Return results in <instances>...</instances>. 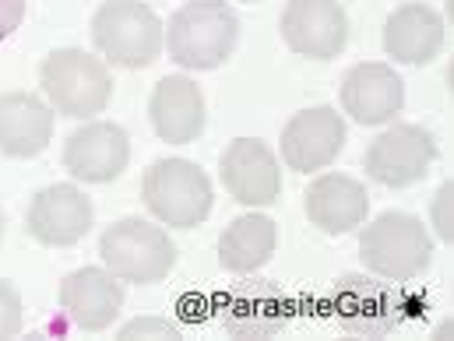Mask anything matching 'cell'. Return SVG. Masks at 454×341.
<instances>
[{
    "label": "cell",
    "mask_w": 454,
    "mask_h": 341,
    "mask_svg": "<svg viewBox=\"0 0 454 341\" xmlns=\"http://www.w3.org/2000/svg\"><path fill=\"white\" fill-rule=\"evenodd\" d=\"M130 162V137L120 123L92 120L64 144V169L85 183H110Z\"/></svg>",
    "instance_id": "7c38bea8"
},
{
    "label": "cell",
    "mask_w": 454,
    "mask_h": 341,
    "mask_svg": "<svg viewBox=\"0 0 454 341\" xmlns=\"http://www.w3.org/2000/svg\"><path fill=\"white\" fill-rule=\"evenodd\" d=\"M223 324L232 338H275L289 324V303L271 282H247L226 299Z\"/></svg>",
    "instance_id": "ffe728a7"
},
{
    "label": "cell",
    "mask_w": 454,
    "mask_h": 341,
    "mask_svg": "<svg viewBox=\"0 0 454 341\" xmlns=\"http://www.w3.org/2000/svg\"><path fill=\"white\" fill-rule=\"evenodd\" d=\"M345 148V120L332 106H310L293 113L282 127V162L296 173L332 166Z\"/></svg>",
    "instance_id": "8fae6325"
},
{
    "label": "cell",
    "mask_w": 454,
    "mask_h": 341,
    "mask_svg": "<svg viewBox=\"0 0 454 341\" xmlns=\"http://www.w3.org/2000/svg\"><path fill=\"white\" fill-rule=\"evenodd\" d=\"M25 18V0H0V43L21 25Z\"/></svg>",
    "instance_id": "d4e9b609"
},
{
    "label": "cell",
    "mask_w": 454,
    "mask_h": 341,
    "mask_svg": "<svg viewBox=\"0 0 454 341\" xmlns=\"http://www.w3.org/2000/svg\"><path fill=\"white\" fill-rule=\"evenodd\" d=\"M152 127L169 144H191L205 130V96L187 74H169L155 85L148 103Z\"/></svg>",
    "instance_id": "e0dca14e"
},
{
    "label": "cell",
    "mask_w": 454,
    "mask_h": 341,
    "mask_svg": "<svg viewBox=\"0 0 454 341\" xmlns=\"http://www.w3.org/2000/svg\"><path fill=\"white\" fill-rule=\"evenodd\" d=\"M25 324V314H21V296L11 282H0V338H14Z\"/></svg>",
    "instance_id": "7402d4cb"
},
{
    "label": "cell",
    "mask_w": 454,
    "mask_h": 341,
    "mask_svg": "<svg viewBox=\"0 0 454 341\" xmlns=\"http://www.w3.org/2000/svg\"><path fill=\"white\" fill-rule=\"evenodd\" d=\"M219 176L232 201L264 208L282 194V169L275 151L257 137H236L219 159Z\"/></svg>",
    "instance_id": "30bf717a"
},
{
    "label": "cell",
    "mask_w": 454,
    "mask_h": 341,
    "mask_svg": "<svg viewBox=\"0 0 454 341\" xmlns=\"http://www.w3.org/2000/svg\"><path fill=\"white\" fill-rule=\"evenodd\" d=\"M123 306V285L106 267H78L60 282V310L82 331H106Z\"/></svg>",
    "instance_id": "5bb4252c"
},
{
    "label": "cell",
    "mask_w": 454,
    "mask_h": 341,
    "mask_svg": "<svg viewBox=\"0 0 454 341\" xmlns=\"http://www.w3.org/2000/svg\"><path fill=\"white\" fill-rule=\"evenodd\" d=\"M278 28L286 46L310 60H335L348 43V18L339 0H289Z\"/></svg>",
    "instance_id": "9c48e42d"
},
{
    "label": "cell",
    "mask_w": 454,
    "mask_h": 341,
    "mask_svg": "<svg viewBox=\"0 0 454 341\" xmlns=\"http://www.w3.org/2000/svg\"><path fill=\"white\" fill-rule=\"evenodd\" d=\"M239 39V18L226 0H187L166 28L169 57L187 71H212L226 64Z\"/></svg>",
    "instance_id": "6da1fadb"
},
{
    "label": "cell",
    "mask_w": 454,
    "mask_h": 341,
    "mask_svg": "<svg viewBox=\"0 0 454 341\" xmlns=\"http://www.w3.org/2000/svg\"><path fill=\"white\" fill-rule=\"evenodd\" d=\"M0 239H4V212H0Z\"/></svg>",
    "instance_id": "4316f807"
},
{
    "label": "cell",
    "mask_w": 454,
    "mask_h": 341,
    "mask_svg": "<svg viewBox=\"0 0 454 341\" xmlns=\"http://www.w3.org/2000/svg\"><path fill=\"white\" fill-rule=\"evenodd\" d=\"M25 229L43 246H74L92 229V201L74 183L43 187L28 205Z\"/></svg>",
    "instance_id": "4fadbf2b"
},
{
    "label": "cell",
    "mask_w": 454,
    "mask_h": 341,
    "mask_svg": "<svg viewBox=\"0 0 454 341\" xmlns=\"http://www.w3.org/2000/svg\"><path fill=\"white\" fill-rule=\"evenodd\" d=\"M141 198L148 212L173 229L201 226L212 212V183L187 159H159L141 180Z\"/></svg>",
    "instance_id": "8992f818"
},
{
    "label": "cell",
    "mask_w": 454,
    "mask_h": 341,
    "mask_svg": "<svg viewBox=\"0 0 454 341\" xmlns=\"http://www.w3.org/2000/svg\"><path fill=\"white\" fill-rule=\"evenodd\" d=\"M278 229L268 215H239L219 236V264L232 275H254L271 260Z\"/></svg>",
    "instance_id": "44dd1931"
},
{
    "label": "cell",
    "mask_w": 454,
    "mask_h": 341,
    "mask_svg": "<svg viewBox=\"0 0 454 341\" xmlns=\"http://www.w3.org/2000/svg\"><path fill=\"white\" fill-rule=\"evenodd\" d=\"M451 331H454V328H451V321H448V324H441V328H437V338H448Z\"/></svg>",
    "instance_id": "484cf974"
},
{
    "label": "cell",
    "mask_w": 454,
    "mask_h": 341,
    "mask_svg": "<svg viewBox=\"0 0 454 341\" xmlns=\"http://www.w3.org/2000/svg\"><path fill=\"white\" fill-rule=\"evenodd\" d=\"M247 4H254V0H247Z\"/></svg>",
    "instance_id": "83f0119b"
},
{
    "label": "cell",
    "mask_w": 454,
    "mask_h": 341,
    "mask_svg": "<svg viewBox=\"0 0 454 341\" xmlns=\"http://www.w3.org/2000/svg\"><path fill=\"white\" fill-rule=\"evenodd\" d=\"M384 50L398 64L423 67L444 50V21L427 4H402L384 21Z\"/></svg>",
    "instance_id": "ac0fdd59"
},
{
    "label": "cell",
    "mask_w": 454,
    "mask_h": 341,
    "mask_svg": "<svg viewBox=\"0 0 454 341\" xmlns=\"http://www.w3.org/2000/svg\"><path fill=\"white\" fill-rule=\"evenodd\" d=\"M307 219L328 236H345L370 215V194L345 173H325L307 187Z\"/></svg>",
    "instance_id": "2e32d148"
},
{
    "label": "cell",
    "mask_w": 454,
    "mask_h": 341,
    "mask_svg": "<svg viewBox=\"0 0 454 341\" xmlns=\"http://www.w3.org/2000/svg\"><path fill=\"white\" fill-rule=\"evenodd\" d=\"M53 137V110L32 92L0 96V151L11 159H35Z\"/></svg>",
    "instance_id": "d6986e66"
},
{
    "label": "cell",
    "mask_w": 454,
    "mask_h": 341,
    "mask_svg": "<svg viewBox=\"0 0 454 341\" xmlns=\"http://www.w3.org/2000/svg\"><path fill=\"white\" fill-rule=\"evenodd\" d=\"M405 103V81L387 64H356L341 81V110L363 127L395 120Z\"/></svg>",
    "instance_id": "9a60e30c"
},
{
    "label": "cell",
    "mask_w": 454,
    "mask_h": 341,
    "mask_svg": "<svg viewBox=\"0 0 454 341\" xmlns=\"http://www.w3.org/2000/svg\"><path fill=\"white\" fill-rule=\"evenodd\" d=\"M434 229H437V236L444 239V243H451L454 239V183H441V190H437V198H434Z\"/></svg>",
    "instance_id": "cb8c5ba5"
},
{
    "label": "cell",
    "mask_w": 454,
    "mask_h": 341,
    "mask_svg": "<svg viewBox=\"0 0 454 341\" xmlns=\"http://www.w3.org/2000/svg\"><path fill=\"white\" fill-rule=\"evenodd\" d=\"M335 314L339 324L356 335V338H384L387 331H395L405 317H409V303L363 275H345L341 285L335 289Z\"/></svg>",
    "instance_id": "ba28073f"
},
{
    "label": "cell",
    "mask_w": 454,
    "mask_h": 341,
    "mask_svg": "<svg viewBox=\"0 0 454 341\" xmlns=\"http://www.w3.org/2000/svg\"><path fill=\"white\" fill-rule=\"evenodd\" d=\"M137 338H184V331L162 317H137L130 321L123 331H120V341H137Z\"/></svg>",
    "instance_id": "603a6c76"
},
{
    "label": "cell",
    "mask_w": 454,
    "mask_h": 341,
    "mask_svg": "<svg viewBox=\"0 0 454 341\" xmlns=\"http://www.w3.org/2000/svg\"><path fill=\"white\" fill-rule=\"evenodd\" d=\"M39 81H43L50 106L71 120H89V116L103 113L114 96L110 67L99 57L74 50V46L46 53V60L39 67Z\"/></svg>",
    "instance_id": "3957f363"
},
{
    "label": "cell",
    "mask_w": 454,
    "mask_h": 341,
    "mask_svg": "<svg viewBox=\"0 0 454 341\" xmlns=\"http://www.w3.org/2000/svg\"><path fill=\"white\" fill-rule=\"evenodd\" d=\"M92 39L110 64L130 71L155 64L166 43L159 14L141 0H103L92 18Z\"/></svg>",
    "instance_id": "277c9868"
},
{
    "label": "cell",
    "mask_w": 454,
    "mask_h": 341,
    "mask_svg": "<svg viewBox=\"0 0 454 341\" xmlns=\"http://www.w3.org/2000/svg\"><path fill=\"white\" fill-rule=\"evenodd\" d=\"M437 159V141L419 123H395L377 134L363 155L366 176L380 187H412L419 183Z\"/></svg>",
    "instance_id": "52a82bcc"
},
{
    "label": "cell",
    "mask_w": 454,
    "mask_h": 341,
    "mask_svg": "<svg viewBox=\"0 0 454 341\" xmlns=\"http://www.w3.org/2000/svg\"><path fill=\"white\" fill-rule=\"evenodd\" d=\"M99 257L120 282L155 285L173 271L176 246L162 226H152L145 219H120L103 232Z\"/></svg>",
    "instance_id": "5b68a950"
},
{
    "label": "cell",
    "mask_w": 454,
    "mask_h": 341,
    "mask_svg": "<svg viewBox=\"0 0 454 341\" xmlns=\"http://www.w3.org/2000/svg\"><path fill=\"white\" fill-rule=\"evenodd\" d=\"M359 260L366 271L387 282H412L434 260V239L416 215L384 212L359 236Z\"/></svg>",
    "instance_id": "7a4b0ae2"
}]
</instances>
